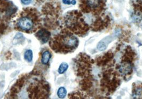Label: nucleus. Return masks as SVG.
Wrapping results in <instances>:
<instances>
[{"mask_svg": "<svg viewBox=\"0 0 142 99\" xmlns=\"http://www.w3.org/2000/svg\"><path fill=\"white\" fill-rule=\"evenodd\" d=\"M60 39V43L61 44V49L67 52L75 49L78 46V39L72 34H66L61 36Z\"/></svg>", "mask_w": 142, "mask_h": 99, "instance_id": "1", "label": "nucleus"}, {"mask_svg": "<svg viewBox=\"0 0 142 99\" xmlns=\"http://www.w3.org/2000/svg\"><path fill=\"white\" fill-rule=\"evenodd\" d=\"M87 10L94 12H99L104 6L103 0H86Z\"/></svg>", "mask_w": 142, "mask_h": 99, "instance_id": "2", "label": "nucleus"}, {"mask_svg": "<svg viewBox=\"0 0 142 99\" xmlns=\"http://www.w3.org/2000/svg\"><path fill=\"white\" fill-rule=\"evenodd\" d=\"M18 26L22 30H29L33 27V22L29 17H23L19 19Z\"/></svg>", "mask_w": 142, "mask_h": 99, "instance_id": "3", "label": "nucleus"}, {"mask_svg": "<svg viewBox=\"0 0 142 99\" xmlns=\"http://www.w3.org/2000/svg\"><path fill=\"white\" fill-rule=\"evenodd\" d=\"M132 65L131 62L128 61H122L118 66V70L122 76H127L131 74L132 72Z\"/></svg>", "mask_w": 142, "mask_h": 99, "instance_id": "4", "label": "nucleus"}, {"mask_svg": "<svg viewBox=\"0 0 142 99\" xmlns=\"http://www.w3.org/2000/svg\"><path fill=\"white\" fill-rule=\"evenodd\" d=\"M36 35L43 43H45L49 39L50 33L46 30L41 29L37 32Z\"/></svg>", "mask_w": 142, "mask_h": 99, "instance_id": "5", "label": "nucleus"}, {"mask_svg": "<svg viewBox=\"0 0 142 99\" xmlns=\"http://www.w3.org/2000/svg\"><path fill=\"white\" fill-rule=\"evenodd\" d=\"M133 97L134 98H142V86L134 87L133 92Z\"/></svg>", "mask_w": 142, "mask_h": 99, "instance_id": "6", "label": "nucleus"}, {"mask_svg": "<svg viewBox=\"0 0 142 99\" xmlns=\"http://www.w3.org/2000/svg\"><path fill=\"white\" fill-rule=\"evenodd\" d=\"M51 55L50 53L48 51H46L43 53L42 56V59H41V62L43 64H46V63H48L49 61L50 60L51 58Z\"/></svg>", "mask_w": 142, "mask_h": 99, "instance_id": "7", "label": "nucleus"}, {"mask_svg": "<svg viewBox=\"0 0 142 99\" xmlns=\"http://www.w3.org/2000/svg\"><path fill=\"white\" fill-rule=\"evenodd\" d=\"M67 94V91L64 87H61L58 89L57 92V95L60 98H63L65 97Z\"/></svg>", "mask_w": 142, "mask_h": 99, "instance_id": "8", "label": "nucleus"}, {"mask_svg": "<svg viewBox=\"0 0 142 99\" xmlns=\"http://www.w3.org/2000/svg\"><path fill=\"white\" fill-rule=\"evenodd\" d=\"M68 65L66 62H63L60 65V67L58 68V72L60 74H64L68 69Z\"/></svg>", "mask_w": 142, "mask_h": 99, "instance_id": "9", "label": "nucleus"}, {"mask_svg": "<svg viewBox=\"0 0 142 99\" xmlns=\"http://www.w3.org/2000/svg\"><path fill=\"white\" fill-rule=\"evenodd\" d=\"M24 58L28 62H31L33 60V52L31 50H27L24 54Z\"/></svg>", "mask_w": 142, "mask_h": 99, "instance_id": "10", "label": "nucleus"}, {"mask_svg": "<svg viewBox=\"0 0 142 99\" xmlns=\"http://www.w3.org/2000/svg\"><path fill=\"white\" fill-rule=\"evenodd\" d=\"M107 48V44L104 41H101L97 45V49L100 51H104Z\"/></svg>", "mask_w": 142, "mask_h": 99, "instance_id": "11", "label": "nucleus"}, {"mask_svg": "<svg viewBox=\"0 0 142 99\" xmlns=\"http://www.w3.org/2000/svg\"><path fill=\"white\" fill-rule=\"evenodd\" d=\"M21 1L24 5H28L32 2V0H21Z\"/></svg>", "mask_w": 142, "mask_h": 99, "instance_id": "12", "label": "nucleus"}, {"mask_svg": "<svg viewBox=\"0 0 142 99\" xmlns=\"http://www.w3.org/2000/svg\"><path fill=\"white\" fill-rule=\"evenodd\" d=\"M63 2L64 4H71V1H69V0H63Z\"/></svg>", "mask_w": 142, "mask_h": 99, "instance_id": "13", "label": "nucleus"}, {"mask_svg": "<svg viewBox=\"0 0 142 99\" xmlns=\"http://www.w3.org/2000/svg\"><path fill=\"white\" fill-rule=\"evenodd\" d=\"M76 1L75 0H72V1H71V4H72L73 5H75L76 4Z\"/></svg>", "mask_w": 142, "mask_h": 99, "instance_id": "14", "label": "nucleus"}]
</instances>
